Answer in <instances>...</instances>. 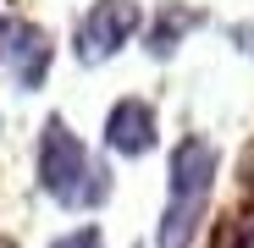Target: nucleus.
<instances>
[{"label":"nucleus","instance_id":"1","mask_svg":"<svg viewBox=\"0 0 254 248\" xmlns=\"http://www.w3.org/2000/svg\"><path fill=\"white\" fill-rule=\"evenodd\" d=\"M39 188L66 210H94L111 198V171L83 149V138L66 127V116L45 121V138H39Z\"/></svg>","mask_w":254,"mask_h":248},{"label":"nucleus","instance_id":"2","mask_svg":"<svg viewBox=\"0 0 254 248\" xmlns=\"http://www.w3.org/2000/svg\"><path fill=\"white\" fill-rule=\"evenodd\" d=\"M216 144L204 138H183L172 149V198H166V215H160V248H193V232L204 221V204L210 188H216Z\"/></svg>","mask_w":254,"mask_h":248},{"label":"nucleus","instance_id":"3","mask_svg":"<svg viewBox=\"0 0 254 248\" xmlns=\"http://www.w3.org/2000/svg\"><path fill=\"white\" fill-rule=\"evenodd\" d=\"M138 22H144L138 0H94L89 17L77 22V61H83V66L111 61V55L127 45V39L138 33Z\"/></svg>","mask_w":254,"mask_h":248},{"label":"nucleus","instance_id":"4","mask_svg":"<svg viewBox=\"0 0 254 248\" xmlns=\"http://www.w3.org/2000/svg\"><path fill=\"white\" fill-rule=\"evenodd\" d=\"M0 55H6L17 89H39L56 50H50V33L39 22H0Z\"/></svg>","mask_w":254,"mask_h":248},{"label":"nucleus","instance_id":"5","mask_svg":"<svg viewBox=\"0 0 254 248\" xmlns=\"http://www.w3.org/2000/svg\"><path fill=\"white\" fill-rule=\"evenodd\" d=\"M105 144L116 154H149L155 149V105L149 99H116L105 116Z\"/></svg>","mask_w":254,"mask_h":248},{"label":"nucleus","instance_id":"6","mask_svg":"<svg viewBox=\"0 0 254 248\" xmlns=\"http://www.w3.org/2000/svg\"><path fill=\"white\" fill-rule=\"evenodd\" d=\"M193 22H199V11H177V6H172V11H160V22H155V33H149V55L166 61V55L177 50V39H183Z\"/></svg>","mask_w":254,"mask_h":248},{"label":"nucleus","instance_id":"7","mask_svg":"<svg viewBox=\"0 0 254 248\" xmlns=\"http://www.w3.org/2000/svg\"><path fill=\"white\" fill-rule=\"evenodd\" d=\"M50 248H105V237H100V226H77V232L56 237Z\"/></svg>","mask_w":254,"mask_h":248},{"label":"nucleus","instance_id":"8","mask_svg":"<svg viewBox=\"0 0 254 248\" xmlns=\"http://www.w3.org/2000/svg\"><path fill=\"white\" fill-rule=\"evenodd\" d=\"M232 39H238V45L254 55V22H243V28H232Z\"/></svg>","mask_w":254,"mask_h":248},{"label":"nucleus","instance_id":"9","mask_svg":"<svg viewBox=\"0 0 254 248\" xmlns=\"http://www.w3.org/2000/svg\"><path fill=\"white\" fill-rule=\"evenodd\" d=\"M0 248H17V243H11V237H0Z\"/></svg>","mask_w":254,"mask_h":248}]
</instances>
